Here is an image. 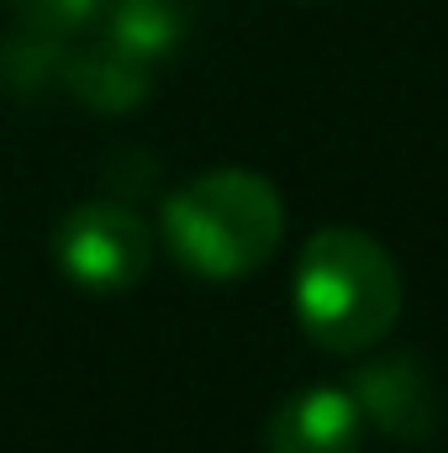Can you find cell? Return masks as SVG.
Returning <instances> with one entry per match:
<instances>
[{"instance_id": "6da1fadb", "label": "cell", "mask_w": 448, "mask_h": 453, "mask_svg": "<svg viewBox=\"0 0 448 453\" xmlns=\"http://www.w3.org/2000/svg\"><path fill=\"white\" fill-rule=\"evenodd\" d=\"M301 333L328 353H369L401 317V269L364 226H317L290 274Z\"/></svg>"}, {"instance_id": "7a4b0ae2", "label": "cell", "mask_w": 448, "mask_h": 453, "mask_svg": "<svg viewBox=\"0 0 448 453\" xmlns=\"http://www.w3.org/2000/svg\"><path fill=\"white\" fill-rule=\"evenodd\" d=\"M158 232L185 274L232 285L280 253L285 201L259 169H206L164 201Z\"/></svg>"}, {"instance_id": "3957f363", "label": "cell", "mask_w": 448, "mask_h": 453, "mask_svg": "<svg viewBox=\"0 0 448 453\" xmlns=\"http://www.w3.org/2000/svg\"><path fill=\"white\" fill-rule=\"evenodd\" d=\"M53 264L96 296H121L153 269V226L127 201H80L53 226Z\"/></svg>"}, {"instance_id": "277c9868", "label": "cell", "mask_w": 448, "mask_h": 453, "mask_svg": "<svg viewBox=\"0 0 448 453\" xmlns=\"http://www.w3.org/2000/svg\"><path fill=\"white\" fill-rule=\"evenodd\" d=\"M348 395L364 427H380L390 443H428L438 433V380L412 348H385L359 364Z\"/></svg>"}, {"instance_id": "5b68a950", "label": "cell", "mask_w": 448, "mask_h": 453, "mask_svg": "<svg viewBox=\"0 0 448 453\" xmlns=\"http://www.w3.org/2000/svg\"><path fill=\"white\" fill-rule=\"evenodd\" d=\"M153 69L148 58H137L132 48H121L116 37H74L64 42V74L58 90H69L85 111L96 116H132L153 96Z\"/></svg>"}, {"instance_id": "8992f818", "label": "cell", "mask_w": 448, "mask_h": 453, "mask_svg": "<svg viewBox=\"0 0 448 453\" xmlns=\"http://www.w3.org/2000/svg\"><path fill=\"white\" fill-rule=\"evenodd\" d=\"M364 449V417L348 390L306 385L285 395L264 427V453H359Z\"/></svg>"}, {"instance_id": "52a82bcc", "label": "cell", "mask_w": 448, "mask_h": 453, "mask_svg": "<svg viewBox=\"0 0 448 453\" xmlns=\"http://www.w3.org/2000/svg\"><path fill=\"white\" fill-rule=\"evenodd\" d=\"M196 27V0H101V32L148 64L180 53Z\"/></svg>"}, {"instance_id": "ba28073f", "label": "cell", "mask_w": 448, "mask_h": 453, "mask_svg": "<svg viewBox=\"0 0 448 453\" xmlns=\"http://www.w3.org/2000/svg\"><path fill=\"white\" fill-rule=\"evenodd\" d=\"M58 74H64V42L32 37V32H16L0 42V90L5 96L37 101V96L58 90Z\"/></svg>"}, {"instance_id": "9c48e42d", "label": "cell", "mask_w": 448, "mask_h": 453, "mask_svg": "<svg viewBox=\"0 0 448 453\" xmlns=\"http://www.w3.org/2000/svg\"><path fill=\"white\" fill-rule=\"evenodd\" d=\"M16 32L32 37H53V42H74L101 21V0H5Z\"/></svg>"}, {"instance_id": "30bf717a", "label": "cell", "mask_w": 448, "mask_h": 453, "mask_svg": "<svg viewBox=\"0 0 448 453\" xmlns=\"http://www.w3.org/2000/svg\"><path fill=\"white\" fill-rule=\"evenodd\" d=\"M153 158H143V153H116L106 158V185H112L116 196H143V190H153Z\"/></svg>"}]
</instances>
